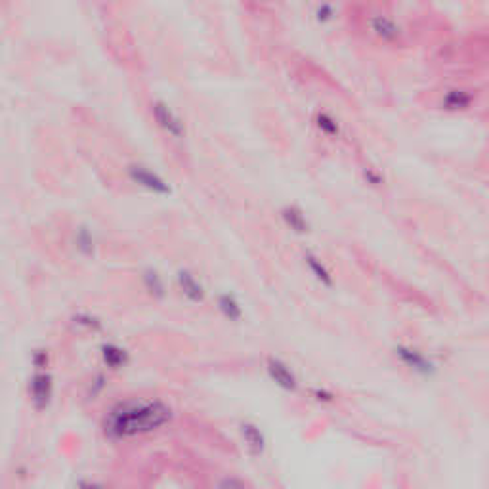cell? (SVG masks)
<instances>
[{"mask_svg": "<svg viewBox=\"0 0 489 489\" xmlns=\"http://www.w3.org/2000/svg\"><path fill=\"white\" fill-rule=\"evenodd\" d=\"M472 102V96L466 90H461V88H453V90H447L444 100H441V107L447 111H461L466 109Z\"/></svg>", "mask_w": 489, "mask_h": 489, "instance_id": "7c38bea8", "label": "cell"}, {"mask_svg": "<svg viewBox=\"0 0 489 489\" xmlns=\"http://www.w3.org/2000/svg\"><path fill=\"white\" fill-rule=\"evenodd\" d=\"M129 176L132 182L141 186L144 190L151 191V193H157V195H168V193H171V186H168L157 172L149 171L146 166H129Z\"/></svg>", "mask_w": 489, "mask_h": 489, "instance_id": "7a4b0ae2", "label": "cell"}, {"mask_svg": "<svg viewBox=\"0 0 489 489\" xmlns=\"http://www.w3.org/2000/svg\"><path fill=\"white\" fill-rule=\"evenodd\" d=\"M394 352H396V355L399 358V361H402L405 367H409L411 371H415V373L422 375V377L434 375V361L422 354L421 350L411 348V346H397Z\"/></svg>", "mask_w": 489, "mask_h": 489, "instance_id": "3957f363", "label": "cell"}, {"mask_svg": "<svg viewBox=\"0 0 489 489\" xmlns=\"http://www.w3.org/2000/svg\"><path fill=\"white\" fill-rule=\"evenodd\" d=\"M371 31H373L380 41H385V43H394V41L402 37L399 25L394 19L386 18V16H375L371 19Z\"/></svg>", "mask_w": 489, "mask_h": 489, "instance_id": "ba28073f", "label": "cell"}, {"mask_svg": "<svg viewBox=\"0 0 489 489\" xmlns=\"http://www.w3.org/2000/svg\"><path fill=\"white\" fill-rule=\"evenodd\" d=\"M363 176H365V180L369 183H371V186H380V183L385 182V178H382V174L375 171V168H365V172H363Z\"/></svg>", "mask_w": 489, "mask_h": 489, "instance_id": "44dd1931", "label": "cell"}, {"mask_svg": "<svg viewBox=\"0 0 489 489\" xmlns=\"http://www.w3.org/2000/svg\"><path fill=\"white\" fill-rule=\"evenodd\" d=\"M333 18H335V6H331V4H319V6L316 8V19H318L319 23H327V21H331Z\"/></svg>", "mask_w": 489, "mask_h": 489, "instance_id": "ac0fdd59", "label": "cell"}, {"mask_svg": "<svg viewBox=\"0 0 489 489\" xmlns=\"http://www.w3.org/2000/svg\"><path fill=\"white\" fill-rule=\"evenodd\" d=\"M31 402L37 409H46L54 396V382L48 373H37L29 382Z\"/></svg>", "mask_w": 489, "mask_h": 489, "instance_id": "8992f818", "label": "cell"}, {"mask_svg": "<svg viewBox=\"0 0 489 489\" xmlns=\"http://www.w3.org/2000/svg\"><path fill=\"white\" fill-rule=\"evenodd\" d=\"M281 218L287 224L289 230H293L294 233H308L310 232V222L306 218V214L294 205H287L281 208Z\"/></svg>", "mask_w": 489, "mask_h": 489, "instance_id": "9c48e42d", "label": "cell"}, {"mask_svg": "<svg viewBox=\"0 0 489 489\" xmlns=\"http://www.w3.org/2000/svg\"><path fill=\"white\" fill-rule=\"evenodd\" d=\"M172 421V409L159 399H129L117 404L104 421L105 434L117 440L159 430Z\"/></svg>", "mask_w": 489, "mask_h": 489, "instance_id": "6da1fadb", "label": "cell"}, {"mask_svg": "<svg viewBox=\"0 0 489 489\" xmlns=\"http://www.w3.org/2000/svg\"><path fill=\"white\" fill-rule=\"evenodd\" d=\"M153 115H155V121L159 122V127L165 130L166 134L174 136V138H182L186 134L183 121L174 113L171 105L165 104V102H155L153 104Z\"/></svg>", "mask_w": 489, "mask_h": 489, "instance_id": "5b68a950", "label": "cell"}, {"mask_svg": "<svg viewBox=\"0 0 489 489\" xmlns=\"http://www.w3.org/2000/svg\"><path fill=\"white\" fill-rule=\"evenodd\" d=\"M79 488L80 489H104L100 483H96V482H80Z\"/></svg>", "mask_w": 489, "mask_h": 489, "instance_id": "cb8c5ba5", "label": "cell"}, {"mask_svg": "<svg viewBox=\"0 0 489 489\" xmlns=\"http://www.w3.org/2000/svg\"><path fill=\"white\" fill-rule=\"evenodd\" d=\"M241 434H243L244 446H247V449H249L252 455H260V453L264 451V447H266V438H264L262 430H260L257 424L244 422L243 426H241Z\"/></svg>", "mask_w": 489, "mask_h": 489, "instance_id": "30bf717a", "label": "cell"}, {"mask_svg": "<svg viewBox=\"0 0 489 489\" xmlns=\"http://www.w3.org/2000/svg\"><path fill=\"white\" fill-rule=\"evenodd\" d=\"M304 260H306V264H308L310 272L313 274V277H316L321 285H325V287H331V285H333V274H331V269L327 268V266H325V264L316 257V254L308 252Z\"/></svg>", "mask_w": 489, "mask_h": 489, "instance_id": "5bb4252c", "label": "cell"}, {"mask_svg": "<svg viewBox=\"0 0 489 489\" xmlns=\"http://www.w3.org/2000/svg\"><path fill=\"white\" fill-rule=\"evenodd\" d=\"M218 310L230 321H239L243 318V308L239 304V300L230 293H224L218 296Z\"/></svg>", "mask_w": 489, "mask_h": 489, "instance_id": "4fadbf2b", "label": "cell"}, {"mask_svg": "<svg viewBox=\"0 0 489 489\" xmlns=\"http://www.w3.org/2000/svg\"><path fill=\"white\" fill-rule=\"evenodd\" d=\"M178 287L182 291V294L186 299H190L191 302H203L205 299V287L201 285V281L197 279L195 275L188 272V269H180L178 272Z\"/></svg>", "mask_w": 489, "mask_h": 489, "instance_id": "52a82bcc", "label": "cell"}, {"mask_svg": "<svg viewBox=\"0 0 489 489\" xmlns=\"http://www.w3.org/2000/svg\"><path fill=\"white\" fill-rule=\"evenodd\" d=\"M33 363H35L37 369H44V367L48 365V354H46L44 350H37V352L33 354Z\"/></svg>", "mask_w": 489, "mask_h": 489, "instance_id": "603a6c76", "label": "cell"}, {"mask_svg": "<svg viewBox=\"0 0 489 489\" xmlns=\"http://www.w3.org/2000/svg\"><path fill=\"white\" fill-rule=\"evenodd\" d=\"M266 371H268V377L272 379V382H275L281 390L294 392L299 388V379L293 373V369L279 358H269L266 361Z\"/></svg>", "mask_w": 489, "mask_h": 489, "instance_id": "277c9868", "label": "cell"}, {"mask_svg": "<svg viewBox=\"0 0 489 489\" xmlns=\"http://www.w3.org/2000/svg\"><path fill=\"white\" fill-rule=\"evenodd\" d=\"M75 244H77V249H79L82 254H86V257H90L92 252H94V244H96V241H94V235H92V232L88 227H79V232L75 235Z\"/></svg>", "mask_w": 489, "mask_h": 489, "instance_id": "2e32d148", "label": "cell"}, {"mask_svg": "<svg viewBox=\"0 0 489 489\" xmlns=\"http://www.w3.org/2000/svg\"><path fill=\"white\" fill-rule=\"evenodd\" d=\"M316 124H318V129L327 136H336L338 132H340V129H338V122H336L335 117L329 115V113H325V111L318 113V117H316Z\"/></svg>", "mask_w": 489, "mask_h": 489, "instance_id": "e0dca14e", "label": "cell"}, {"mask_svg": "<svg viewBox=\"0 0 489 489\" xmlns=\"http://www.w3.org/2000/svg\"><path fill=\"white\" fill-rule=\"evenodd\" d=\"M75 323L82 325L86 329H100V321L92 316H79V318H75Z\"/></svg>", "mask_w": 489, "mask_h": 489, "instance_id": "ffe728a7", "label": "cell"}, {"mask_svg": "<svg viewBox=\"0 0 489 489\" xmlns=\"http://www.w3.org/2000/svg\"><path fill=\"white\" fill-rule=\"evenodd\" d=\"M144 287L147 289V293L153 296H165V281L155 269H147L144 272Z\"/></svg>", "mask_w": 489, "mask_h": 489, "instance_id": "9a60e30c", "label": "cell"}, {"mask_svg": "<svg viewBox=\"0 0 489 489\" xmlns=\"http://www.w3.org/2000/svg\"><path fill=\"white\" fill-rule=\"evenodd\" d=\"M102 360L109 369H121L129 363V352L117 344H104L102 346Z\"/></svg>", "mask_w": 489, "mask_h": 489, "instance_id": "8fae6325", "label": "cell"}, {"mask_svg": "<svg viewBox=\"0 0 489 489\" xmlns=\"http://www.w3.org/2000/svg\"><path fill=\"white\" fill-rule=\"evenodd\" d=\"M218 489H247V485L237 478H226V480H222Z\"/></svg>", "mask_w": 489, "mask_h": 489, "instance_id": "7402d4cb", "label": "cell"}, {"mask_svg": "<svg viewBox=\"0 0 489 489\" xmlns=\"http://www.w3.org/2000/svg\"><path fill=\"white\" fill-rule=\"evenodd\" d=\"M312 396L318 399V402H323V404H331L335 399V394L329 392L327 388H313Z\"/></svg>", "mask_w": 489, "mask_h": 489, "instance_id": "d6986e66", "label": "cell"}]
</instances>
